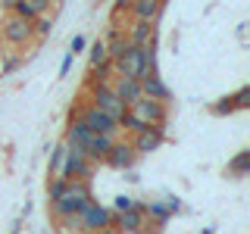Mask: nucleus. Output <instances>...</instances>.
I'll use <instances>...</instances> for the list:
<instances>
[{"mask_svg":"<svg viewBox=\"0 0 250 234\" xmlns=\"http://www.w3.org/2000/svg\"><path fill=\"white\" fill-rule=\"evenodd\" d=\"M91 200L94 197H91L88 181H78V178H72L69 187H66V194H62L60 200H53L50 209H53V215H57V218H66V215H78Z\"/></svg>","mask_w":250,"mask_h":234,"instance_id":"1","label":"nucleus"},{"mask_svg":"<svg viewBox=\"0 0 250 234\" xmlns=\"http://www.w3.org/2000/svg\"><path fill=\"white\" fill-rule=\"evenodd\" d=\"M72 122H82L84 128L91 131V135H113V137L119 135V122L109 119L104 109H97V106H82V109L72 116Z\"/></svg>","mask_w":250,"mask_h":234,"instance_id":"2","label":"nucleus"},{"mask_svg":"<svg viewBox=\"0 0 250 234\" xmlns=\"http://www.w3.org/2000/svg\"><path fill=\"white\" fill-rule=\"evenodd\" d=\"M128 113L138 116V119L147 122V125H166V119H169V106L163 103V100H150V97H138L135 103L128 106Z\"/></svg>","mask_w":250,"mask_h":234,"instance_id":"3","label":"nucleus"},{"mask_svg":"<svg viewBox=\"0 0 250 234\" xmlns=\"http://www.w3.org/2000/svg\"><path fill=\"white\" fill-rule=\"evenodd\" d=\"M91 106H97V109H104V113L109 116V119H116L119 122L125 113H128V106L122 103L119 97L113 94V88L109 84H97V88H91Z\"/></svg>","mask_w":250,"mask_h":234,"instance_id":"4","label":"nucleus"},{"mask_svg":"<svg viewBox=\"0 0 250 234\" xmlns=\"http://www.w3.org/2000/svg\"><path fill=\"white\" fill-rule=\"evenodd\" d=\"M0 35H3L6 44L22 47V44H28L31 38H35V31H31V22H28V19H19L16 13H10V16L3 19V25H0Z\"/></svg>","mask_w":250,"mask_h":234,"instance_id":"5","label":"nucleus"},{"mask_svg":"<svg viewBox=\"0 0 250 234\" xmlns=\"http://www.w3.org/2000/svg\"><path fill=\"white\" fill-rule=\"evenodd\" d=\"M106 225H113V215H109V209H104L100 203H94V200L78 213V231H84V234L100 231V228H106Z\"/></svg>","mask_w":250,"mask_h":234,"instance_id":"6","label":"nucleus"},{"mask_svg":"<svg viewBox=\"0 0 250 234\" xmlns=\"http://www.w3.org/2000/svg\"><path fill=\"white\" fill-rule=\"evenodd\" d=\"M94 172V159L84 156V150H72L69 147V156H66V166H62V178H78V181H88Z\"/></svg>","mask_w":250,"mask_h":234,"instance_id":"7","label":"nucleus"},{"mask_svg":"<svg viewBox=\"0 0 250 234\" xmlns=\"http://www.w3.org/2000/svg\"><path fill=\"white\" fill-rule=\"evenodd\" d=\"M113 69L122 78H138V72H141V47H131L128 44V50H125L122 57L113 62Z\"/></svg>","mask_w":250,"mask_h":234,"instance_id":"8","label":"nucleus"},{"mask_svg":"<svg viewBox=\"0 0 250 234\" xmlns=\"http://www.w3.org/2000/svg\"><path fill=\"white\" fill-rule=\"evenodd\" d=\"M163 125H150L147 131H141V135H135V153H153V150H160V144H163Z\"/></svg>","mask_w":250,"mask_h":234,"instance_id":"9","label":"nucleus"},{"mask_svg":"<svg viewBox=\"0 0 250 234\" xmlns=\"http://www.w3.org/2000/svg\"><path fill=\"white\" fill-rule=\"evenodd\" d=\"M135 159H138L135 147H131V144H119V140H116L113 150L106 153V159H104V162H109L113 169H131V166H135Z\"/></svg>","mask_w":250,"mask_h":234,"instance_id":"10","label":"nucleus"},{"mask_svg":"<svg viewBox=\"0 0 250 234\" xmlns=\"http://www.w3.org/2000/svg\"><path fill=\"white\" fill-rule=\"evenodd\" d=\"M113 94L122 100L125 106H131L138 97H144V94H141V81H138V78H122V75L116 78V84H113Z\"/></svg>","mask_w":250,"mask_h":234,"instance_id":"11","label":"nucleus"},{"mask_svg":"<svg viewBox=\"0 0 250 234\" xmlns=\"http://www.w3.org/2000/svg\"><path fill=\"white\" fill-rule=\"evenodd\" d=\"M113 144H116L113 135H91L88 147H84V156L94 159V162H100V159H106V153L113 150Z\"/></svg>","mask_w":250,"mask_h":234,"instance_id":"12","label":"nucleus"},{"mask_svg":"<svg viewBox=\"0 0 250 234\" xmlns=\"http://www.w3.org/2000/svg\"><path fill=\"white\" fill-rule=\"evenodd\" d=\"M128 10L135 13V22H156V16L163 10V0H131Z\"/></svg>","mask_w":250,"mask_h":234,"instance_id":"13","label":"nucleus"},{"mask_svg":"<svg viewBox=\"0 0 250 234\" xmlns=\"http://www.w3.org/2000/svg\"><path fill=\"white\" fill-rule=\"evenodd\" d=\"M47 6H50V0H16V6L10 13H16L19 19H38V16L47 13Z\"/></svg>","mask_w":250,"mask_h":234,"instance_id":"14","label":"nucleus"},{"mask_svg":"<svg viewBox=\"0 0 250 234\" xmlns=\"http://www.w3.org/2000/svg\"><path fill=\"white\" fill-rule=\"evenodd\" d=\"M144 215H147V206H138V203H135L128 213H122L119 228L128 231V234H138V231H141V222H144Z\"/></svg>","mask_w":250,"mask_h":234,"instance_id":"15","label":"nucleus"},{"mask_svg":"<svg viewBox=\"0 0 250 234\" xmlns=\"http://www.w3.org/2000/svg\"><path fill=\"white\" fill-rule=\"evenodd\" d=\"M141 94H144V97H150V100H163V103H169V88L160 81V75L144 78V81H141Z\"/></svg>","mask_w":250,"mask_h":234,"instance_id":"16","label":"nucleus"},{"mask_svg":"<svg viewBox=\"0 0 250 234\" xmlns=\"http://www.w3.org/2000/svg\"><path fill=\"white\" fill-rule=\"evenodd\" d=\"M131 47H144V44H153V22H135L125 38Z\"/></svg>","mask_w":250,"mask_h":234,"instance_id":"17","label":"nucleus"},{"mask_svg":"<svg viewBox=\"0 0 250 234\" xmlns=\"http://www.w3.org/2000/svg\"><path fill=\"white\" fill-rule=\"evenodd\" d=\"M88 140H91V131L84 128L82 122H72V125H69V131H66V144L72 147V150H84V147H88Z\"/></svg>","mask_w":250,"mask_h":234,"instance_id":"18","label":"nucleus"},{"mask_svg":"<svg viewBox=\"0 0 250 234\" xmlns=\"http://www.w3.org/2000/svg\"><path fill=\"white\" fill-rule=\"evenodd\" d=\"M66 156H69V144L53 147V153H50V178H62V166H66Z\"/></svg>","mask_w":250,"mask_h":234,"instance_id":"19","label":"nucleus"},{"mask_svg":"<svg viewBox=\"0 0 250 234\" xmlns=\"http://www.w3.org/2000/svg\"><path fill=\"white\" fill-rule=\"evenodd\" d=\"M109 72H113V62H104V66L91 69L88 84H91V88H97V84H106V81H109Z\"/></svg>","mask_w":250,"mask_h":234,"instance_id":"20","label":"nucleus"},{"mask_svg":"<svg viewBox=\"0 0 250 234\" xmlns=\"http://www.w3.org/2000/svg\"><path fill=\"white\" fill-rule=\"evenodd\" d=\"M50 28H53V19L47 13L38 16V19H31V31H35L38 38H47V35H50Z\"/></svg>","mask_w":250,"mask_h":234,"instance_id":"21","label":"nucleus"},{"mask_svg":"<svg viewBox=\"0 0 250 234\" xmlns=\"http://www.w3.org/2000/svg\"><path fill=\"white\" fill-rule=\"evenodd\" d=\"M104 62H109V57H106V44H104V41H97V44L91 47V69L104 66Z\"/></svg>","mask_w":250,"mask_h":234,"instance_id":"22","label":"nucleus"},{"mask_svg":"<svg viewBox=\"0 0 250 234\" xmlns=\"http://www.w3.org/2000/svg\"><path fill=\"white\" fill-rule=\"evenodd\" d=\"M247 159H250V153H247V150H244V153H238V156H234V159L229 162V172H231V175H244Z\"/></svg>","mask_w":250,"mask_h":234,"instance_id":"23","label":"nucleus"},{"mask_svg":"<svg viewBox=\"0 0 250 234\" xmlns=\"http://www.w3.org/2000/svg\"><path fill=\"white\" fill-rule=\"evenodd\" d=\"M66 187H69V178H53V181H50V191H47V194H50V203L60 200L62 194H66Z\"/></svg>","mask_w":250,"mask_h":234,"instance_id":"24","label":"nucleus"},{"mask_svg":"<svg viewBox=\"0 0 250 234\" xmlns=\"http://www.w3.org/2000/svg\"><path fill=\"white\" fill-rule=\"evenodd\" d=\"M147 213H150L156 222H166V218L172 215V209L166 206V203H150V206H147Z\"/></svg>","mask_w":250,"mask_h":234,"instance_id":"25","label":"nucleus"},{"mask_svg":"<svg viewBox=\"0 0 250 234\" xmlns=\"http://www.w3.org/2000/svg\"><path fill=\"white\" fill-rule=\"evenodd\" d=\"M231 103L238 106V109H244V106L250 103V88H241V91H238V94L231 97Z\"/></svg>","mask_w":250,"mask_h":234,"instance_id":"26","label":"nucleus"},{"mask_svg":"<svg viewBox=\"0 0 250 234\" xmlns=\"http://www.w3.org/2000/svg\"><path fill=\"white\" fill-rule=\"evenodd\" d=\"M131 206H135V200H131V197H116V213H128Z\"/></svg>","mask_w":250,"mask_h":234,"instance_id":"27","label":"nucleus"},{"mask_svg":"<svg viewBox=\"0 0 250 234\" xmlns=\"http://www.w3.org/2000/svg\"><path fill=\"white\" fill-rule=\"evenodd\" d=\"M84 44H88V41H84L82 35H75V38H72V47H69V53H82V50H84Z\"/></svg>","mask_w":250,"mask_h":234,"instance_id":"28","label":"nucleus"},{"mask_svg":"<svg viewBox=\"0 0 250 234\" xmlns=\"http://www.w3.org/2000/svg\"><path fill=\"white\" fill-rule=\"evenodd\" d=\"M72 59H75V53H66V57H62V66H60V75H69V66H72Z\"/></svg>","mask_w":250,"mask_h":234,"instance_id":"29","label":"nucleus"},{"mask_svg":"<svg viewBox=\"0 0 250 234\" xmlns=\"http://www.w3.org/2000/svg\"><path fill=\"white\" fill-rule=\"evenodd\" d=\"M131 6V0H116V13H125Z\"/></svg>","mask_w":250,"mask_h":234,"instance_id":"30","label":"nucleus"},{"mask_svg":"<svg viewBox=\"0 0 250 234\" xmlns=\"http://www.w3.org/2000/svg\"><path fill=\"white\" fill-rule=\"evenodd\" d=\"M166 206H169V209H172V213H178V209H182V203H178V200H175V197H169V200H166Z\"/></svg>","mask_w":250,"mask_h":234,"instance_id":"31","label":"nucleus"},{"mask_svg":"<svg viewBox=\"0 0 250 234\" xmlns=\"http://www.w3.org/2000/svg\"><path fill=\"white\" fill-rule=\"evenodd\" d=\"M91 234H119V231H116L113 225H106V228H100V231H91Z\"/></svg>","mask_w":250,"mask_h":234,"instance_id":"32","label":"nucleus"}]
</instances>
